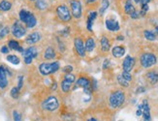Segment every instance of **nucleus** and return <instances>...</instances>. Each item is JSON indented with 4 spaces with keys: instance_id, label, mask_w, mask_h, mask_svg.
<instances>
[{
    "instance_id": "nucleus-1",
    "label": "nucleus",
    "mask_w": 158,
    "mask_h": 121,
    "mask_svg": "<svg viewBox=\"0 0 158 121\" xmlns=\"http://www.w3.org/2000/svg\"><path fill=\"white\" fill-rule=\"evenodd\" d=\"M109 101H110V105H111V108H119L123 103H124L125 94L121 90L116 91V92H114L111 94Z\"/></svg>"
},
{
    "instance_id": "nucleus-2",
    "label": "nucleus",
    "mask_w": 158,
    "mask_h": 121,
    "mask_svg": "<svg viewBox=\"0 0 158 121\" xmlns=\"http://www.w3.org/2000/svg\"><path fill=\"white\" fill-rule=\"evenodd\" d=\"M141 64L144 68H150L156 64L157 58L153 53H144L141 56Z\"/></svg>"
},
{
    "instance_id": "nucleus-3",
    "label": "nucleus",
    "mask_w": 158,
    "mask_h": 121,
    "mask_svg": "<svg viewBox=\"0 0 158 121\" xmlns=\"http://www.w3.org/2000/svg\"><path fill=\"white\" fill-rule=\"evenodd\" d=\"M58 106H59V103H58L57 99L54 97V96H49V97H48L42 105L43 108L46 110H49V111L55 110L58 108Z\"/></svg>"
},
{
    "instance_id": "nucleus-4",
    "label": "nucleus",
    "mask_w": 158,
    "mask_h": 121,
    "mask_svg": "<svg viewBox=\"0 0 158 121\" xmlns=\"http://www.w3.org/2000/svg\"><path fill=\"white\" fill-rule=\"evenodd\" d=\"M56 13L58 18H60L62 21H70L71 18H72V15L71 13L65 5H60L56 8Z\"/></svg>"
},
{
    "instance_id": "nucleus-5",
    "label": "nucleus",
    "mask_w": 158,
    "mask_h": 121,
    "mask_svg": "<svg viewBox=\"0 0 158 121\" xmlns=\"http://www.w3.org/2000/svg\"><path fill=\"white\" fill-rule=\"evenodd\" d=\"M12 33L16 38H21L26 34V28L21 24L20 21L17 20L12 26Z\"/></svg>"
},
{
    "instance_id": "nucleus-6",
    "label": "nucleus",
    "mask_w": 158,
    "mask_h": 121,
    "mask_svg": "<svg viewBox=\"0 0 158 121\" xmlns=\"http://www.w3.org/2000/svg\"><path fill=\"white\" fill-rule=\"evenodd\" d=\"M77 87H83V89H85V93L90 94V89H91L90 82H89L87 79H85V77H80V79L77 80L76 87H74V89L77 88Z\"/></svg>"
},
{
    "instance_id": "nucleus-7",
    "label": "nucleus",
    "mask_w": 158,
    "mask_h": 121,
    "mask_svg": "<svg viewBox=\"0 0 158 121\" xmlns=\"http://www.w3.org/2000/svg\"><path fill=\"white\" fill-rule=\"evenodd\" d=\"M71 9H72V14L76 18H80L82 15V4L78 0H72L70 2Z\"/></svg>"
},
{
    "instance_id": "nucleus-8",
    "label": "nucleus",
    "mask_w": 158,
    "mask_h": 121,
    "mask_svg": "<svg viewBox=\"0 0 158 121\" xmlns=\"http://www.w3.org/2000/svg\"><path fill=\"white\" fill-rule=\"evenodd\" d=\"M135 58L131 57L130 55L125 57V59L123 60V63H122V68H123V71L124 72H131L132 69L134 68L135 66Z\"/></svg>"
},
{
    "instance_id": "nucleus-9",
    "label": "nucleus",
    "mask_w": 158,
    "mask_h": 121,
    "mask_svg": "<svg viewBox=\"0 0 158 121\" xmlns=\"http://www.w3.org/2000/svg\"><path fill=\"white\" fill-rule=\"evenodd\" d=\"M74 45H75L76 51L78 52L80 56H85V43L80 38H76L74 40Z\"/></svg>"
},
{
    "instance_id": "nucleus-10",
    "label": "nucleus",
    "mask_w": 158,
    "mask_h": 121,
    "mask_svg": "<svg viewBox=\"0 0 158 121\" xmlns=\"http://www.w3.org/2000/svg\"><path fill=\"white\" fill-rule=\"evenodd\" d=\"M106 27L108 30L110 31H118L120 29V26H119V23L118 21L116 20H111V18H108L106 20Z\"/></svg>"
},
{
    "instance_id": "nucleus-11",
    "label": "nucleus",
    "mask_w": 158,
    "mask_h": 121,
    "mask_svg": "<svg viewBox=\"0 0 158 121\" xmlns=\"http://www.w3.org/2000/svg\"><path fill=\"white\" fill-rule=\"evenodd\" d=\"M142 114L144 116V120L145 121H150L151 117H150V105H148L147 101L145 100L142 104Z\"/></svg>"
},
{
    "instance_id": "nucleus-12",
    "label": "nucleus",
    "mask_w": 158,
    "mask_h": 121,
    "mask_svg": "<svg viewBox=\"0 0 158 121\" xmlns=\"http://www.w3.org/2000/svg\"><path fill=\"white\" fill-rule=\"evenodd\" d=\"M8 85L7 74H6L4 66H0V88H5Z\"/></svg>"
},
{
    "instance_id": "nucleus-13",
    "label": "nucleus",
    "mask_w": 158,
    "mask_h": 121,
    "mask_svg": "<svg viewBox=\"0 0 158 121\" xmlns=\"http://www.w3.org/2000/svg\"><path fill=\"white\" fill-rule=\"evenodd\" d=\"M39 71L42 75L48 76L52 74V69H51V63H42L39 66Z\"/></svg>"
},
{
    "instance_id": "nucleus-14",
    "label": "nucleus",
    "mask_w": 158,
    "mask_h": 121,
    "mask_svg": "<svg viewBox=\"0 0 158 121\" xmlns=\"http://www.w3.org/2000/svg\"><path fill=\"white\" fill-rule=\"evenodd\" d=\"M40 39H41V34L39 32H33L31 34H29L26 38V43L27 44H30V45H33L35 43L39 42Z\"/></svg>"
},
{
    "instance_id": "nucleus-15",
    "label": "nucleus",
    "mask_w": 158,
    "mask_h": 121,
    "mask_svg": "<svg viewBox=\"0 0 158 121\" xmlns=\"http://www.w3.org/2000/svg\"><path fill=\"white\" fill-rule=\"evenodd\" d=\"M23 57H30L34 59V58L37 57V55H38V51H37V49L34 48V46H30L27 49H25L23 52Z\"/></svg>"
},
{
    "instance_id": "nucleus-16",
    "label": "nucleus",
    "mask_w": 158,
    "mask_h": 121,
    "mask_svg": "<svg viewBox=\"0 0 158 121\" xmlns=\"http://www.w3.org/2000/svg\"><path fill=\"white\" fill-rule=\"evenodd\" d=\"M111 53L114 57L116 58H120L122 57L123 55L125 53V49L123 48V46H114L113 49V51H111Z\"/></svg>"
},
{
    "instance_id": "nucleus-17",
    "label": "nucleus",
    "mask_w": 158,
    "mask_h": 121,
    "mask_svg": "<svg viewBox=\"0 0 158 121\" xmlns=\"http://www.w3.org/2000/svg\"><path fill=\"white\" fill-rule=\"evenodd\" d=\"M147 79L150 80V82L151 84H156L158 82V73L157 72H154V71H152V72H148L147 74Z\"/></svg>"
},
{
    "instance_id": "nucleus-18",
    "label": "nucleus",
    "mask_w": 158,
    "mask_h": 121,
    "mask_svg": "<svg viewBox=\"0 0 158 121\" xmlns=\"http://www.w3.org/2000/svg\"><path fill=\"white\" fill-rule=\"evenodd\" d=\"M36 23H37L36 18L34 17V15L32 13H30L29 15H28V18H27L26 21H25L26 26L28 27V28H33V27L36 25Z\"/></svg>"
},
{
    "instance_id": "nucleus-19",
    "label": "nucleus",
    "mask_w": 158,
    "mask_h": 121,
    "mask_svg": "<svg viewBox=\"0 0 158 121\" xmlns=\"http://www.w3.org/2000/svg\"><path fill=\"white\" fill-rule=\"evenodd\" d=\"M96 18H97V13L96 12H90L87 18V30L92 31V24H93Z\"/></svg>"
},
{
    "instance_id": "nucleus-20",
    "label": "nucleus",
    "mask_w": 158,
    "mask_h": 121,
    "mask_svg": "<svg viewBox=\"0 0 158 121\" xmlns=\"http://www.w3.org/2000/svg\"><path fill=\"white\" fill-rule=\"evenodd\" d=\"M8 46H9V48H10L11 49H14V51H18L20 52H23L24 51L23 49L20 46V44H18V42L15 41V40H11V41H9Z\"/></svg>"
},
{
    "instance_id": "nucleus-21",
    "label": "nucleus",
    "mask_w": 158,
    "mask_h": 121,
    "mask_svg": "<svg viewBox=\"0 0 158 121\" xmlns=\"http://www.w3.org/2000/svg\"><path fill=\"white\" fill-rule=\"evenodd\" d=\"M124 10H125V13H126L127 15H131L136 11L135 7H134V6H133V4H132L131 0H127V1H126L125 6H124Z\"/></svg>"
},
{
    "instance_id": "nucleus-22",
    "label": "nucleus",
    "mask_w": 158,
    "mask_h": 121,
    "mask_svg": "<svg viewBox=\"0 0 158 121\" xmlns=\"http://www.w3.org/2000/svg\"><path fill=\"white\" fill-rule=\"evenodd\" d=\"M85 51H88L90 52L94 49L95 48V42L94 40L92 38H88L87 40H86L85 44Z\"/></svg>"
},
{
    "instance_id": "nucleus-23",
    "label": "nucleus",
    "mask_w": 158,
    "mask_h": 121,
    "mask_svg": "<svg viewBox=\"0 0 158 121\" xmlns=\"http://www.w3.org/2000/svg\"><path fill=\"white\" fill-rule=\"evenodd\" d=\"M110 48H111L110 41L106 38V37H103V38L101 39V49H102V51L107 52V51H109Z\"/></svg>"
},
{
    "instance_id": "nucleus-24",
    "label": "nucleus",
    "mask_w": 158,
    "mask_h": 121,
    "mask_svg": "<svg viewBox=\"0 0 158 121\" xmlns=\"http://www.w3.org/2000/svg\"><path fill=\"white\" fill-rule=\"evenodd\" d=\"M54 57H55V51L54 48L49 46L45 51V58L46 59H54Z\"/></svg>"
},
{
    "instance_id": "nucleus-25",
    "label": "nucleus",
    "mask_w": 158,
    "mask_h": 121,
    "mask_svg": "<svg viewBox=\"0 0 158 121\" xmlns=\"http://www.w3.org/2000/svg\"><path fill=\"white\" fill-rule=\"evenodd\" d=\"M72 82L71 80H68L66 79H63V82H61V88H62V90L64 92H68L70 90V88H71V86H72Z\"/></svg>"
},
{
    "instance_id": "nucleus-26",
    "label": "nucleus",
    "mask_w": 158,
    "mask_h": 121,
    "mask_svg": "<svg viewBox=\"0 0 158 121\" xmlns=\"http://www.w3.org/2000/svg\"><path fill=\"white\" fill-rule=\"evenodd\" d=\"M12 8V4L7 0H2L1 2H0V10L1 11H9L10 9Z\"/></svg>"
},
{
    "instance_id": "nucleus-27",
    "label": "nucleus",
    "mask_w": 158,
    "mask_h": 121,
    "mask_svg": "<svg viewBox=\"0 0 158 121\" xmlns=\"http://www.w3.org/2000/svg\"><path fill=\"white\" fill-rule=\"evenodd\" d=\"M144 35L145 37V39L148 40V41H154V40H156L155 33L152 32V31H150V30H145Z\"/></svg>"
},
{
    "instance_id": "nucleus-28",
    "label": "nucleus",
    "mask_w": 158,
    "mask_h": 121,
    "mask_svg": "<svg viewBox=\"0 0 158 121\" xmlns=\"http://www.w3.org/2000/svg\"><path fill=\"white\" fill-rule=\"evenodd\" d=\"M109 6H110L109 0H102V4H101L100 10H99V14H100L101 15H103L104 13H105V11L109 8Z\"/></svg>"
},
{
    "instance_id": "nucleus-29",
    "label": "nucleus",
    "mask_w": 158,
    "mask_h": 121,
    "mask_svg": "<svg viewBox=\"0 0 158 121\" xmlns=\"http://www.w3.org/2000/svg\"><path fill=\"white\" fill-rule=\"evenodd\" d=\"M7 60L10 62V63L14 64V65L20 64V58H18L17 55H14V54L8 55V56H7Z\"/></svg>"
},
{
    "instance_id": "nucleus-30",
    "label": "nucleus",
    "mask_w": 158,
    "mask_h": 121,
    "mask_svg": "<svg viewBox=\"0 0 158 121\" xmlns=\"http://www.w3.org/2000/svg\"><path fill=\"white\" fill-rule=\"evenodd\" d=\"M117 82H118L119 84L121 86H123V87H128L129 86V82H127L124 77L121 76V74L117 76Z\"/></svg>"
},
{
    "instance_id": "nucleus-31",
    "label": "nucleus",
    "mask_w": 158,
    "mask_h": 121,
    "mask_svg": "<svg viewBox=\"0 0 158 121\" xmlns=\"http://www.w3.org/2000/svg\"><path fill=\"white\" fill-rule=\"evenodd\" d=\"M29 14H30V12H28V11L20 10V20L23 21V23H25V21L27 20V18H28Z\"/></svg>"
},
{
    "instance_id": "nucleus-32",
    "label": "nucleus",
    "mask_w": 158,
    "mask_h": 121,
    "mask_svg": "<svg viewBox=\"0 0 158 121\" xmlns=\"http://www.w3.org/2000/svg\"><path fill=\"white\" fill-rule=\"evenodd\" d=\"M9 31H10V30H9V27L0 25V39H3L4 37L7 36Z\"/></svg>"
},
{
    "instance_id": "nucleus-33",
    "label": "nucleus",
    "mask_w": 158,
    "mask_h": 121,
    "mask_svg": "<svg viewBox=\"0 0 158 121\" xmlns=\"http://www.w3.org/2000/svg\"><path fill=\"white\" fill-rule=\"evenodd\" d=\"M36 7L39 9V10H45L47 8V3L44 0H38L36 2Z\"/></svg>"
},
{
    "instance_id": "nucleus-34",
    "label": "nucleus",
    "mask_w": 158,
    "mask_h": 121,
    "mask_svg": "<svg viewBox=\"0 0 158 121\" xmlns=\"http://www.w3.org/2000/svg\"><path fill=\"white\" fill-rule=\"evenodd\" d=\"M10 94H11V96H12V97H13L14 99H18V95H20V89H18V87L12 88Z\"/></svg>"
},
{
    "instance_id": "nucleus-35",
    "label": "nucleus",
    "mask_w": 158,
    "mask_h": 121,
    "mask_svg": "<svg viewBox=\"0 0 158 121\" xmlns=\"http://www.w3.org/2000/svg\"><path fill=\"white\" fill-rule=\"evenodd\" d=\"M51 69H52V74L55 73L58 69H59V63H58L57 61L52 62V63H51Z\"/></svg>"
},
{
    "instance_id": "nucleus-36",
    "label": "nucleus",
    "mask_w": 158,
    "mask_h": 121,
    "mask_svg": "<svg viewBox=\"0 0 158 121\" xmlns=\"http://www.w3.org/2000/svg\"><path fill=\"white\" fill-rule=\"evenodd\" d=\"M121 76L124 77L127 82H130V80L132 79V76H131V74H130L129 72H124V71H123L122 74H121Z\"/></svg>"
},
{
    "instance_id": "nucleus-37",
    "label": "nucleus",
    "mask_w": 158,
    "mask_h": 121,
    "mask_svg": "<svg viewBox=\"0 0 158 121\" xmlns=\"http://www.w3.org/2000/svg\"><path fill=\"white\" fill-rule=\"evenodd\" d=\"M13 117L15 121H21V115L20 113H18L17 110L13 111Z\"/></svg>"
},
{
    "instance_id": "nucleus-38",
    "label": "nucleus",
    "mask_w": 158,
    "mask_h": 121,
    "mask_svg": "<svg viewBox=\"0 0 158 121\" xmlns=\"http://www.w3.org/2000/svg\"><path fill=\"white\" fill-rule=\"evenodd\" d=\"M64 79H68V80H71L72 82H75V76H74L73 74H66V75H65Z\"/></svg>"
},
{
    "instance_id": "nucleus-39",
    "label": "nucleus",
    "mask_w": 158,
    "mask_h": 121,
    "mask_svg": "<svg viewBox=\"0 0 158 121\" xmlns=\"http://www.w3.org/2000/svg\"><path fill=\"white\" fill-rule=\"evenodd\" d=\"M23 77L20 76V77H18V84L17 87L20 90V88L23 87Z\"/></svg>"
},
{
    "instance_id": "nucleus-40",
    "label": "nucleus",
    "mask_w": 158,
    "mask_h": 121,
    "mask_svg": "<svg viewBox=\"0 0 158 121\" xmlns=\"http://www.w3.org/2000/svg\"><path fill=\"white\" fill-rule=\"evenodd\" d=\"M136 114H137L138 116H140L142 114V104L138 106V110H137V113H136Z\"/></svg>"
},
{
    "instance_id": "nucleus-41",
    "label": "nucleus",
    "mask_w": 158,
    "mask_h": 121,
    "mask_svg": "<svg viewBox=\"0 0 158 121\" xmlns=\"http://www.w3.org/2000/svg\"><path fill=\"white\" fill-rule=\"evenodd\" d=\"M72 70H73V67L72 66H66L63 69V71L66 74H71V72H72Z\"/></svg>"
},
{
    "instance_id": "nucleus-42",
    "label": "nucleus",
    "mask_w": 158,
    "mask_h": 121,
    "mask_svg": "<svg viewBox=\"0 0 158 121\" xmlns=\"http://www.w3.org/2000/svg\"><path fill=\"white\" fill-rule=\"evenodd\" d=\"M132 18H140V12H137V11H135L134 13H133L131 15H130Z\"/></svg>"
},
{
    "instance_id": "nucleus-43",
    "label": "nucleus",
    "mask_w": 158,
    "mask_h": 121,
    "mask_svg": "<svg viewBox=\"0 0 158 121\" xmlns=\"http://www.w3.org/2000/svg\"><path fill=\"white\" fill-rule=\"evenodd\" d=\"M110 66V60L109 59H106L104 61V64H103V68L104 69H107V68H109Z\"/></svg>"
},
{
    "instance_id": "nucleus-44",
    "label": "nucleus",
    "mask_w": 158,
    "mask_h": 121,
    "mask_svg": "<svg viewBox=\"0 0 158 121\" xmlns=\"http://www.w3.org/2000/svg\"><path fill=\"white\" fill-rule=\"evenodd\" d=\"M1 52H2V53H8V52H9V49H8V46H3L2 48H1Z\"/></svg>"
},
{
    "instance_id": "nucleus-45",
    "label": "nucleus",
    "mask_w": 158,
    "mask_h": 121,
    "mask_svg": "<svg viewBox=\"0 0 158 121\" xmlns=\"http://www.w3.org/2000/svg\"><path fill=\"white\" fill-rule=\"evenodd\" d=\"M142 11H144L145 13H147L148 11V5H142Z\"/></svg>"
},
{
    "instance_id": "nucleus-46",
    "label": "nucleus",
    "mask_w": 158,
    "mask_h": 121,
    "mask_svg": "<svg viewBox=\"0 0 158 121\" xmlns=\"http://www.w3.org/2000/svg\"><path fill=\"white\" fill-rule=\"evenodd\" d=\"M151 1V0H141V3H142V5H147V4H148Z\"/></svg>"
},
{
    "instance_id": "nucleus-47",
    "label": "nucleus",
    "mask_w": 158,
    "mask_h": 121,
    "mask_svg": "<svg viewBox=\"0 0 158 121\" xmlns=\"http://www.w3.org/2000/svg\"><path fill=\"white\" fill-rule=\"evenodd\" d=\"M145 87H139L137 89V93H142V92H145Z\"/></svg>"
},
{
    "instance_id": "nucleus-48",
    "label": "nucleus",
    "mask_w": 158,
    "mask_h": 121,
    "mask_svg": "<svg viewBox=\"0 0 158 121\" xmlns=\"http://www.w3.org/2000/svg\"><path fill=\"white\" fill-rule=\"evenodd\" d=\"M92 85H93V89L95 90V89H96V80H95V79H93V82H92Z\"/></svg>"
},
{
    "instance_id": "nucleus-49",
    "label": "nucleus",
    "mask_w": 158,
    "mask_h": 121,
    "mask_svg": "<svg viewBox=\"0 0 158 121\" xmlns=\"http://www.w3.org/2000/svg\"><path fill=\"white\" fill-rule=\"evenodd\" d=\"M123 39H124V38H123L121 35H119L118 37H117V40H119V41H120V40H123Z\"/></svg>"
},
{
    "instance_id": "nucleus-50",
    "label": "nucleus",
    "mask_w": 158,
    "mask_h": 121,
    "mask_svg": "<svg viewBox=\"0 0 158 121\" xmlns=\"http://www.w3.org/2000/svg\"><path fill=\"white\" fill-rule=\"evenodd\" d=\"M155 32H156V33H155V35H156V36H158V26H156V27H155Z\"/></svg>"
},
{
    "instance_id": "nucleus-51",
    "label": "nucleus",
    "mask_w": 158,
    "mask_h": 121,
    "mask_svg": "<svg viewBox=\"0 0 158 121\" xmlns=\"http://www.w3.org/2000/svg\"><path fill=\"white\" fill-rule=\"evenodd\" d=\"M94 1H96V0H86V2L87 3H91V2H94Z\"/></svg>"
},
{
    "instance_id": "nucleus-52",
    "label": "nucleus",
    "mask_w": 158,
    "mask_h": 121,
    "mask_svg": "<svg viewBox=\"0 0 158 121\" xmlns=\"http://www.w3.org/2000/svg\"><path fill=\"white\" fill-rule=\"evenodd\" d=\"M87 121H97L95 118H90V119H88Z\"/></svg>"
},
{
    "instance_id": "nucleus-53",
    "label": "nucleus",
    "mask_w": 158,
    "mask_h": 121,
    "mask_svg": "<svg viewBox=\"0 0 158 121\" xmlns=\"http://www.w3.org/2000/svg\"><path fill=\"white\" fill-rule=\"evenodd\" d=\"M134 1H135L136 3H140V1H141V0H134Z\"/></svg>"
},
{
    "instance_id": "nucleus-54",
    "label": "nucleus",
    "mask_w": 158,
    "mask_h": 121,
    "mask_svg": "<svg viewBox=\"0 0 158 121\" xmlns=\"http://www.w3.org/2000/svg\"><path fill=\"white\" fill-rule=\"evenodd\" d=\"M31 1H35V0H31Z\"/></svg>"
}]
</instances>
